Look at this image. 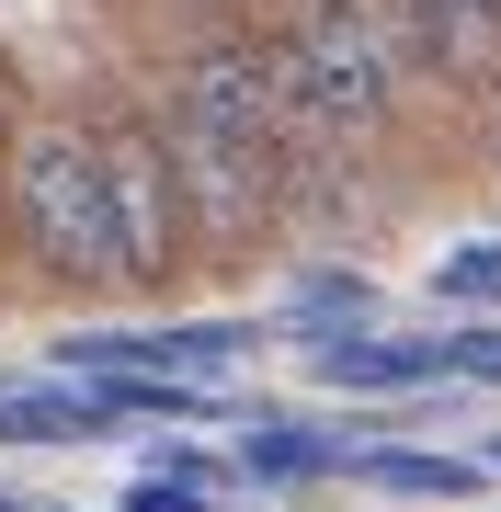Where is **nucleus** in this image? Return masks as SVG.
<instances>
[{
    "label": "nucleus",
    "mask_w": 501,
    "mask_h": 512,
    "mask_svg": "<svg viewBox=\"0 0 501 512\" xmlns=\"http://www.w3.org/2000/svg\"><path fill=\"white\" fill-rule=\"evenodd\" d=\"M433 308L445 319H501V228L456 239V251L433 262Z\"/></svg>",
    "instance_id": "10"
},
{
    "label": "nucleus",
    "mask_w": 501,
    "mask_h": 512,
    "mask_svg": "<svg viewBox=\"0 0 501 512\" xmlns=\"http://www.w3.org/2000/svg\"><path fill=\"white\" fill-rule=\"evenodd\" d=\"M126 512H217V490H194V478H126Z\"/></svg>",
    "instance_id": "14"
},
{
    "label": "nucleus",
    "mask_w": 501,
    "mask_h": 512,
    "mask_svg": "<svg viewBox=\"0 0 501 512\" xmlns=\"http://www.w3.org/2000/svg\"><path fill=\"white\" fill-rule=\"evenodd\" d=\"M149 114L183 171V217H194V262H251L285 228H308V183H297V114H285L274 46L251 12L217 23H171L160 69H149Z\"/></svg>",
    "instance_id": "1"
},
{
    "label": "nucleus",
    "mask_w": 501,
    "mask_h": 512,
    "mask_svg": "<svg viewBox=\"0 0 501 512\" xmlns=\"http://www.w3.org/2000/svg\"><path fill=\"white\" fill-rule=\"evenodd\" d=\"M353 456L365 444H342V433H308V421H285V410H262L251 433H240V467L251 490H308V478H353Z\"/></svg>",
    "instance_id": "7"
},
{
    "label": "nucleus",
    "mask_w": 501,
    "mask_h": 512,
    "mask_svg": "<svg viewBox=\"0 0 501 512\" xmlns=\"http://www.w3.org/2000/svg\"><path fill=\"white\" fill-rule=\"evenodd\" d=\"M103 160H114V217H126V285L171 296L194 274V217H183V171H171V137L149 92H103Z\"/></svg>",
    "instance_id": "4"
},
{
    "label": "nucleus",
    "mask_w": 501,
    "mask_h": 512,
    "mask_svg": "<svg viewBox=\"0 0 501 512\" xmlns=\"http://www.w3.org/2000/svg\"><path fill=\"white\" fill-rule=\"evenodd\" d=\"M137 467H149V478H194V490H217V478H228L205 444H171V433H160V444H137Z\"/></svg>",
    "instance_id": "13"
},
{
    "label": "nucleus",
    "mask_w": 501,
    "mask_h": 512,
    "mask_svg": "<svg viewBox=\"0 0 501 512\" xmlns=\"http://www.w3.org/2000/svg\"><path fill=\"white\" fill-rule=\"evenodd\" d=\"M114 421L80 376H35V387H0V444H103Z\"/></svg>",
    "instance_id": "8"
},
{
    "label": "nucleus",
    "mask_w": 501,
    "mask_h": 512,
    "mask_svg": "<svg viewBox=\"0 0 501 512\" xmlns=\"http://www.w3.org/2000/svg\"><path fill=\"white\" fill-rule=\"evenodd\" d=\"M35 512H46V501H35Z\"/></svg>",
    "instance_id": "19"
},
{
    "label": "nucleus",
    "mask_w": 501,
    "mask_h": 512,
    "mask_svg": "<svg viewBox=\"0 0 501 512\" xmlns=\"http://www.w3.org/2000/svg\"><path fill=\"white\" fill-rule=\"evenodd\" d=\"M23 285L46 296H137L126 285V217H114V160L92 103H23L12 137V217H0Z\"/></svg>",
    "instance_id": "3"
},
{
    "label": "nucleus",
    "mask_w": 501,
    "mask_h": 512,
    "mask_svg": "<svg viewBox=\"0 0 501 512\" xmlns=\"http://www.w3.org/2000/svg\"><path fill=\"white\" fill-rule=\"evenodd\" d=\"M479 467H490V478H501V433H479Z\"/></svg>",
    "instance_id": "17"
},
{
    "label": "nucleus",
    "mask_w": 501,
    "mask_h": 512,
    "mask_svg": "<svg viewBox=\"0 0 501 512\" xmlns=\"http://www.w3.org/2000/svg\"><path fill=\"white\" fill-rule=\"evenodd\" d=\"M353 478H365L376 501H479V490H490L479 456H433V444H365Z\"/></svg>",
    "instance_id": "9"
},
{
    "label": "nucleus",
    "mask_w": 501,
    "mask_h": 512,
    "mask_svg": "<svg viewBox=\"0 0 501 512\" xmlns=\"http://www.w3.org/2000/svg\"><path fill=\"white\" fill-rule=\"evenodd\" d=\"M160 23H217V12H251V0H149Z\"/></svg>",
    "instance_id": "15"
},
{
    "label": "nucleus",
    "mask_w": 501,
    "mask_h": 512,
    "mask_svg": "<svg viewBox=\"0 0 501 512\" xmlns=\"http://www.w3.org/2000/svg\"><path fill=\"white\" fill-rule=\"evenodd\" d=\"M308 376L342 387V399H422V387H456L445 376V330H331V342H308Z\"/></svg>",
    "instance_id": "5"
},
{
    "label": "nucleus",
    "mask_w": 501,
    "mask_h": 512,
    "mask_svg": "<svg viewBox=\"0 0 501 512\" xmlns=\"http://www.w3.org/2000/svg\"><path fill=\"white\" fill-rule=\"evenodd\" d=\"M251 23L274 46L285 114H297V183L319 228L342 194L388 171L399 126L433 103V69L410 46V0H251Z\"/></svg>",
    "instance_id": "2"
},
{
    "label": "nucleus",
    "mask_w": 501,
    "mask_h": 512,
    "mask_svg": "<svg viewBox=\"0 0 501 512\" xmlns=\"http://www.w3.org/2000/svg\"><path fill=\"white\" fill-rule=\"evenodd\" d=\"M12 137H23V114H12V92H0V217H12Z\"/></svg>",
    "instance_id": "16"
},
{
    "label": "nucleus",
    "mask_w": 501,
    "mask_h": 512,
    "mask_svg": "<svg viewBox=\"0 0 501 512\" xmlns=\"http://www.w3.org/2000/svg\"><path fill=\"white\" fill-rule=\"evenodd\" d=\"M365 319H376L365 274H308L297 296H285V330H297V342H331V330H365Z\"/></svg>",
    "instance_id": "11"
},
{
    "label": "nucleus",
    "mask_w": 501,
    "mask_h": 512,
    "mask_svg": "<svg viewBox=\"0 0 501 512\" xmlns=\"http://www.w3.org/2000/svg\"><path fill=\"white\" fill-rule=\"evenodd\" d=\"M445 376L456 387H501V319H445Z\"/></svg>",
    "instance_id": "12"
},
{
    "label": "nucleus",
    "mask_w": 501,
    "mask_h": 512,
    "mask_svg": "<svg viewBox=\"0 0 501 512\" xmlns=\"http://www.w3.org/2000/svg\"><path fill=\"white\" fill-rule=\"evenodd\" d=\"M410 46H422L433 92H479L501 80V0H410Z\"/></svg>",
    "instance_id": "6"
},
{
    "label": "nucleus",
    "mask_w": 501,
    "mask_h": 512,
    "mask_svg": "<svg viewBox=\"0 0 501 512\" xmlns=\"http://www.w3.org/2000/svg\"><path fill=\"white\" fill-rule=\"evenodd\" d=\"M0 512H35V501H23V490H0Z\"/></svg>",
    "instance_id": "18"
}]
</instances>
